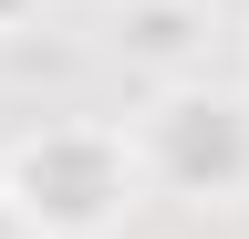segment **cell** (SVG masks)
<instances>
[{
	"instance_id": "obj_1",
	"label": "cell",
	"mask_w": 249,
	"mask_h": 239,
	"mask_svg": "<svg viewBox=\"0 0 249 239\" xmlns=\"http://www.w3.org/2000/svg\"><path fill=\"white\" fill-rule=\"evenodd\" d=\"M0 198H11L21 219L93 229V219L124 198V166H114V146H93V135H42V146L11 156V187H0Z\"/></svg>"
},
{
	"instance_id": "obj_2",
	"label": "cell",
	"mask_w": 249,
	"mask_h": 239,
	"mask_svg": "<svg viewBox=\"0 0 249 239\" xmlns=\"http://www.w3.org/2000/svg\"><path fill=\"white\" fill-rule=\"evenodd\" d=\"M187 21H197L187 0H135V52H145V63H177V52L197 42Z\"/></svg>"
},
{
	"instance_id": "obj_3",
	"label": "cell",
	"mask_w": 249,
	"mask_h": 239,
	"mask_svg": "<svg viewBox=\"0 0 249 239\" xmlns=\"http://www.w3.org/2000/svg\"><path fill=\"white\" fill-rule=\"evenodd\" d=\"M0 21H21V0H0Z\"/></svg>"
}]
</instances>
